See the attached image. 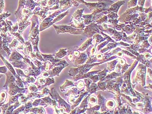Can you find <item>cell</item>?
Wrapping results in <instances>:
<instances>
[{"label": "cell", "mask_w": 152, "mask_h": 114, "mask_svg": "<svg viewBox=\"0 0 152 114\" xmlns=\"http://www.w3.org/2000/svg\"><path fill=\"white\" fill-rule=\"evenodd\" d=\"M19 55H18L17 54H14V55H13V58L14 59H18L19 58Z\"/></svg>", "instance_id": "6da1fadb"}, {"label": "cell", "mask_w": 152, "mask_h": 114, "mask_svg": "<svg viewBox=\"0 0 152 114\" xmlns=\"http://www.w3.org/2000/svg\"><path fill=\"white\" fill-rule=\"evenodd\" d=\"M12 93V94H15L16 93L15 91H12V93Z\"/></svg>", "instance_id": "7a4b0ae2"}]
</instances>
